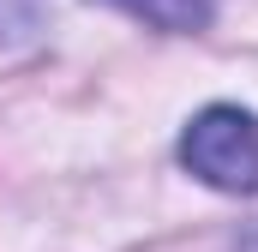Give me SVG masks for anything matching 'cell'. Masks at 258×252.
Masks as SVG:
<instances>
[{"instance_id": "cell-2", "label": "cell", "mask_w": 258, "mask_h": 252, "mask_svg": "<svg viewBox=\"0 0 258 252\" xmlns=\"http://www.w3.org/2000/svg\"><path fill=\"white\" fill-rule=\"evenodd\" d=\"M108 6H120V12H132V18H144L150 30H174V36H192V30H204L210 24V0H108Z\"/></svg>"}, {"instance_id": "cell-3", "label": "cell", "mask_w": 258, "mask_h": 252, "mask_svg": "<svg viewBox=\"0 0 258 252\" xmlns=\"http://www.w3.org/2000/svg\"><path fill=\"white\" fill-rule=\"evenodd\" d=\"M246 252H258V234H252V240H246Z\"/></svg>"}, {"instance_id": "cell-1", "label": "cell", "mask_w": 258, "mask_h": 252, "mask_svg": "<svg viewBox=\"0 0 258 252\" xmlns=\"http://www.w3.org/2000/svg\"><path fill=\"white\" fill-rule=\"evenodd\" d=\"M180 162L216 192H258V114L210 102L180 132Z\"/></svg>"}]
</instances>
